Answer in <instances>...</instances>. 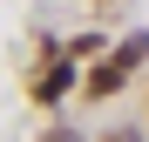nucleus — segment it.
Instances as JSON below:
<instances>
[{
  "label": "nucleus",
  "mask_w": 149,
  "mask_h": 142,
  "mask_svg": "<svg viewBox=\"0 0 149 142\" xmlns=\"http://www.w3.org/2000/svg\"><path fill=\"white\" fill-rule=\"evenodd\" d=\"M115 142H136V135H115Z\"/></svg>",
  "instance_id": "obj_4"
},
{
  "label": "nucleus",
  "mask_w": 149,
  "mask_h": 142,
  "mask_svg": "<svg viewBox=\"0 0 149 142\" xmlns=\"http://www.w3.org/2000/svg\"><path fill=\"white\" fill-rule=\"evenodd\" d=\"M68 81H74V68H68V61H47L41 75H34V95H41V102H54V95H68Z\"/></svg>",
  "instance_id": "obj_1"
},
{
  "label": "nucleus",
  "mask_w": 149,
  "mask_h": 142,
  "mask_svg": "<svg viewBox=\"0 0 149 142\" xmlns=\"http://www.w3.org/2000/svg\"><path fill=\"white\" fill-rule=\"evenodd\" d=\"M54 142H68V135H54Z\"/></svg>",
  "instance_id": "obj_5"
},
{
  "label": "nucleus",
  "mask_w": 149,
  "mask_h": 142,
  "mask_svg": "<svg viewBox=\"0 0 149 142\" xmlns=\"http://www.w3.org/2000/svg\"><path fill=\"white\" fill-rule=\"evenodd\" d=\"M142 54H149V34H129V41H122V47H115V61H122V68H136Z\"/></svg>",
  "instance_id": "obj_3"
},
{
  "label": "nucleus",
  "mask_w": 149,
  "mask_h": 142,
  "mask_svg": "<svg viewBox=\"0 0 149 142\" xmlns=\"http://www.w3.org/2000/svg\"><path fill=\"white\" fill-rule=\"evenodd\" d=\"M122 75H129L122 61H109V68H95V75H88V95H115V88H122Z\"/></svg>",
  "instance_id": "obj_2"
}]
</instances>
